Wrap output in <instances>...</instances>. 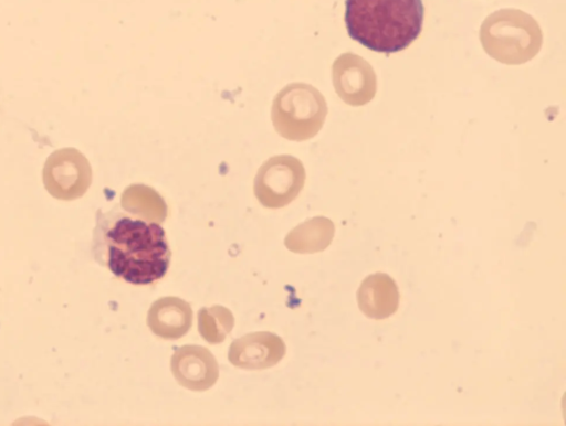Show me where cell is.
I'll return each instance as SVG.
<instances>
[{
    "label": "cell",
    "mask_w": 566,
    "mask_h": 426,
    "mask_svg": "<svg viewBox=\"0 0 566 426\" xmlns=\"http://www.w3.org/2000/svg\"><path fill=\"white\" fill-rule=\"evenodd\" d=\"M334 233L329 219L316 216L293 228L285 237V245L295 253H316L329 246Z\"/></svg>",
    "instance_id": "cell-11"
},
{
    "label": "cell",
    "mask_w": 566,
    "mask_h": 426,
    "mask_svg": "<svg viewBox=\"0 0 566 426\" xmlns=\"http://www.w3.org/2000/svg\"><path fill=\"white\" fill-rule=\"evenodd\" d=\"M120 206L147 221L161 223L167 217V205L164 199L151 188L134 184L125 190Z\"/></svg>",
    "instance_id": "cell-12"
},
{
    "label": "cell",
    "mask_w": 566,
    "mask_h": 426,
    "mask_svg": "<svg viewBox=\"0 0 566 426\" xmlns=\"http://www.w3.org/2000/svg\"><path fill=\"white\" fill-rule=\"evenodd\" d=\"M234 326L232 312L219 305L201 308L198 312V331L211 344L221 343Z\"/></svg>",
    "instance_id": "cell-13"
},
{
    "label": "cell",
    "mask_w": 566,
    "mask_h": 426,
    "mask_svg": "<svg viewBox=\"0 0 566 426\" xmlns=\"http://www.w3.org/2000/svg\"><path fill=\"white\" fill-rule=\"evenodd\" d=\"M327 104L322 93L306 83H291L274 97L271 119L275 131L292 141L313 138L322 129Z\"/></svg>",
    "instance_id": "cell-4"
},
{
    "label": "cell",
    "mask_w": 566,
    "mask_h": 426,
    "mask_svg": "<svg viewBox=\"0 0 566 426\" xmlns=\"http://www.w3.org/2000/svg\"><path fill=\"white\" fill-rule=\"evenodd\" d=\"M423 23L421 0H346L348 35L363 46L385 54L408 47Z\"/></svg>",
    "instance_id": "cell-2"
},
{
    "label": "cell",
    "mask_w": 566,
    "mask_h": 426,
    "mask_svg": "<svg viewBox=\"0 0 566 426\" xmlns=\"http://www.w3.org/2000/svg\"><path fill=\"white\" fill-rule=\"evenodd\" d=\"M400 295L396 281L387 274L367 276L357 290V302L368 318L380 320L394 315L399 307Z\"/></svg>",
    "instance_id": "cell-9"
},
{
    "label": "cell",
    "mask_w": 566,
    "mask_h": 426,
    "mask_svg": "<svg viewBox=\"0 0 566 426\" xmlns=\"http://www.w3.org/2000/svg\"><path fill=\"white\" fill-rule=\"evenodd\" d=\"M147 324L151 332L166 340L184 337L192 324L190 305L178 297H163L149 308Z\"/></svg>",
    "instance_id": "cell-10"
},
{
    "label": "cell",
    "mask_w": 566,
    "mask_h": 426,
    "mask_svg": "<svg viewBox=\"0 0 566 426\" xmlns=\"http://www.w3.org/2000/svg\"><path fill=\"white\" fill-rule=\"evenodd\" d=\"M480 40L492 58L507 65H520L537 55L543 34L528 14L518 10H501L485 19Z\"/></svg>",
    "instance_id": "cell-3"
},
{
    "label": "cell",
    "mask_w": 566,
    "mask_h": 426,
    "mask_svg": "<svg viewBox=\"0 0 566 426\" xmlns=\"http://www.w3.org/2000/svg\"><path fill=\"white\" fill-rule=\"evenodd\" d=\"M176 381L191 391H206L219 377V365L213 354L205 347L187 344L177 348L170 360Z\"/></svg>",
    "instance_id": "cell-7"
},
{
    "label": "cell",
    "mask_w": 566,
    "mask_h": 426,
    "mask_svg": "<svg viewBox=\"0 0 566 426\" xmlns=\"http://www.w3.org/2000/svg\"><path fill=\"white\" fill-rule=\"evenodd\" d=\"M332 81L336 94L350 106L369 103L377 92V76L373 66L352 52L343 53L334 61Z\"/></svg>",
    "instance_id": "cell-6"
},
{
    "label": "cell",
    "mask_w": 566,
    "mask_h": 426,
    "mask_svg": "<svg viewBox=\"0 0 566 426\" xmlns=\"http://www.w3.org/2000/svg\"><path fill=\"white\" fill-rule=\"evenodd\" d=\"M305 178V169L300 159L291 155L273 156L259 168L253 191L263 206L280 209L297 198Z\"/></svg>",
    "instance_id": "cell-5"
},
{
    "label": "cell",
    "mask_w": 566,
    "mask_h": 426,
    "mask_svg": "<svg viewBox=\"0 0 566 426\" xmlns=\"http://www.w3.org/2000/svg\"><path fill=\"white\" fill-rule=\"evenodd\" d=\"M91 251L96 263L133 285L161 279L171 259L165 230L119 205L97 210Z\"/></svg>",
    "instance_id": "cell-1"
},
{
    "label": "cell",
    "mask_w": 566,
    "mask_h": 426,
    "mask_svg": "<svg viewBox=\"0 0 566 426\" xmlns=\"http://www.w3.org/2000/svg\"><path fill=\"white\" fill-rule=\"evenodd\" d=\"M285 354V344L275 333L259 331L232 341L228 359L234 366L263 370L277 364Z\"/></svg>",
    "instance_id": "cell-8"
}]
</instances>
